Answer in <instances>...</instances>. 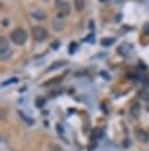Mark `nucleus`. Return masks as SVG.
I'll list each match as a JSON object with an SVG mask.
<instances>
[{
	"label": "nucleus",
	"instance_id": "nucleus-13",
	"mask_svg": "<svg viewBox=\"0 0 149 151\" xmlns=\"http://www.w3.org/2000/svg\"><path fill=\"white\" fill-rule=\"evenodd\" d=\"M102 134H103L102 130H100V129H94V131L92 132L90 139H99V138H101V137H102Z\"/></svg>",
	"mask_w": 149,
	"mask_h": 151
},
{
	"label": "nucleus",
	"instance_id": "nucleus-19",
	"mask_svg": "<svg viewBox=\"0 0 149 151\" xmlns=\"http://www.w3.org/2000/svg\"><path fill=\"white\" fill-rule=\"evenodd\" d=\"M61 77L60 78H55V79H50V80H47L46 83H43V85H46V86H48V85H50V83H59V81H61Z\"/></svg>",
	"mask_w": 149,
	"mask_h": 151
},
{
	"label": "nucleus",
	"instance_id": "nucleus-8",
	"mask_svg": "<svg viewBox=\"0 0 149 151\" xmlns=\"http://www.w3.org/2000/svg\"><path fill=\"white\" fill-rule=\"evenodd\" d=\"M65 64H67V61L66 60H56V61H54L48 68H47V71L49 72V71H53V70H57V68H60V67H62Z\"/></svg>",
	"mask_w": 149,
	"mask_h": 151
},
{
	"label": "nucleus",
	"instance_id": "nucleus-10",
	"mask_svg": "<svg viewBox=\"0 0 149 151\" xmlns=\"http://www.w3.org/2000/svg\"><path fill=\"white\" fill-rule=\"evenodd\" d=\"M116 39L113 38V37H107V38H103L101 39V45L104 46V47H108V46H111L113 44H115Z\"/></svg>",
	"mask_w": 149,
	"mask_h": 151
},
{
	"label": "nucleus",
	"instance_id": "nucleus-20",
	"mask_svg": "<svg viewBox=\"0 0 149 151\" xmlns=\"http://www.w3.org/2000/svg\"><path fill=\"white\" fill-rule=\"evenodd\" d=\"M50 46H52V48H53V50H57V48L60 47V41H59V40H55V41H53V42H52V45H50Z\"/></svg>",
	"mask_w": 149,
	"mask_h": 151
},
{
	"label": "nucleus",
	"instance_id": "nucleus-23",
	"mask_svg": "<svg viewBox=\"0 0 149 151\" xmlns=\"http://www.w3.org/2000/svg\"><path fill=\"white\" fill-rule=\"evenodd\" d=\"M84 41H94V34H89L88 38L84 39Z\"/></svg>",
	"mask_w": 149,
	"mask_h": 151
},
{
	"label": "nucleus",
	"instance_id": "nucleus-24",
	"mask_svg": "<svg viewBox=\"0 0 149 151\" xmlns=\"http://www.w3.org/2000/svg\"><path fill=\"white\" fill-rule=\"evenodd\" d=\"M141 97H142L144 100H149V93H145V92H143V93L141 94Z\"/></svg>",
	"mask_w": 149,
	"mask_h": 151
},
{
	"label": "nucleus",
	"instance_id": "nucleus-3",
	"mask_svg": "<svg viewBox=\"0 0 149 151\" xmlns=\"http://www.w3.org/2000/svg\"><path fill=\"white\" fill-rule=\"evenodd\" d=\"M32 35L34 40L36 41H42L48 38V31L42 27V26H33L32 27Z\"/></svg>",
	"mask_w": 149,
	"mask_h": 151
},
{
	"label": "nucleus",
	"instance_id": "nucleus-26",
	"mask_svg": "<svg viewBox=\"0 0 149 151\" xmlns=\"http://www.w3.org/2000/svg\"><path fill=\"white\" fill-rule=\"evenodd\" d=\"M56 129H57V131H59V133H60V134H61V133H63V129L61 127V125H59V124H57V125H56Z\"/></svg>",
	"mask_w": 149,
	"mask_h": 151
},
{
	"label": "nucleus",
	"instance_id": "nucleus-25",
	"mask_svg": "<svg viewBox=\"0 0 149 151\" xmlns=\"http://www.w3.org/2000/svg\"><path fill=\"white\" fill-rule=\"evenodd\" d=\"M94 25H95V24H94V21H93V20H90V21H89V24H88L89 29H94Z\"/></svg>",
	"mask_w": 149,
	"mask_h": 151
},
{
	"label": "nucleus",
	"instance_id": "nucleus-27",
	"mask_svg": "<svg viewBox=\"0 0 149 151\" xmlns=\"http://www.w3.org/2000/svg\"><path fill=\"white\" fill-rule=\"evenodd\" d=\"M100 1H101V2H104V1H107V0H100Z\"/></svg>",
	"mask_w": 149,
	"mask_h": 151
},
{
	"label": "nucleus",
	"instance_id": "nucleus-5",
	"mask_svg": "<svg viewBox=\"0 0 149 151\" xmlns=\"http://www.w3.org/2000/svg\"><path fill=\"white\" fill-rule=\"evenodd\" d=\"M136 137L141 143H148L149 142V136L144 130H136Z\"/></svg>",
	"mask_w": 149,
	"mask_h": 151
},
{
	"label": "nucleus",
	"instance_id": "nucleus-15",
	"mask_svg": "<svg viewBox=\"0 0 149 151\" xmlns=\"http://www.w3.org/2000/svg\"><path fill=\"white\" fill-rule=\"evenodd\" d=\"M19 114H20V117H21V118H22V119H23V120H25L27 124H29V125H32V124H33V122H34V120H33L32 118H29L28 116H26V114H25L22 111H19Z\"/></svg>",
	"mask_w": 149,
	"mask_h": 151
},
{
	"label": "nucleus",
	"instance_id": "nucleus-12",
	"mask_svg": "<svg viewBox=\"0 0 149 151\" xmlns=\"http://www.w3.org/2000/svg\"><path fill=\"white\" fill-rule=\"evenodd\" d=\"M74 7L77 12L83 11L84 8V0H74Z\"/></svg>",
	"mask_w": 149,
	"mask_h": 151
},
{
	"label": "nucleus",
	"instance_id": "nucleus-1",
	"mask_svg": "<svg viewBox=\"0 0 149 151\" xmlns=\"http://www.w3.org/2000/svg\"><path fill=\"white\" fill-rule=\"evenodd\" d=\"M9 37H11V40L15 45H19V46L23 45L27 41V32L25 29H22V28H15V29H13L11 32Z\"/></svg>",
	"mask_w": 149,
	"mask_h": 151
},
{
	"label": "nucleus",
	"instance_id": "nucleus-16",
	"mask_svg": "<svg viewBox=\"0 0 149 151\" xmlns=\"http://www.w3.org/2000/svg\"><path fill=\"white\" fill-rule=\"evenodd\" d=\"M76 48H77V44H76L75 41H72V42L69 44V48H68L69 54H73V53L76 51Z\"/></svg>",
	"mask_w": 149,
	"mask_h": 151
},
{
	"label": "nucleus",
	"instance_id": "nucleus-11",
	"mask_svg": "<svg viewBox=\"0 0 149 151\" xmlns=\"http://www.w3.org/2000/svg\"><path fill=\"white\" fill-rule=\"evenodd\" d=\"M117 52L120 54H122L123 57H129V47L126 46V45H121L118 48H117Z\"/></svg>",
	"mask_w": 149,
	"mask_h": 151
},
{
	"label": "nucleus",
	"instance_id": "nucleus-18",
	"mask_svg": "<svg viewBox=\"0 0 149 151\" xmlns=\"http://www.w3.org/2000/svg\"><path fill=\"white\" fill-rule=\"evenodd\" d=\"M12 83H18V78H11V79H8V80L4 81V83H2V86H6V85H11Z\"/></svg>",
	"mask_w": 149,
	"mask_h": 151
},
{
	"label": "nucleus",
	"instance_id": "nucleus-21",
	"mask_svg": "<svg viewBox=\"0 0 149 151\" xmlns=\"http://www.w3.org/2000/svg\"><path fill=\"white\" fill-rule=\"evenodd\" d=\"M100 76H101V77H103L106 80H109V79H110V77L108 76V73H107L106 71H101V72H100Z\"/></svg>",
	"mask_w": 149,
	"mask_h": 151
},
{
	"label": "nucleus",
	"instance_id": "nucleus-14",
	"mask_svg": "<svg viewBox=\"0 0 149 151\" xmlns=\"http://www.w3.org/2000/svg\"><path fill=\"white\" fill-rule=\"evenodd\" d=\"M45 104H46V99L43 97H38L35 99V106L36 107H42Z\"/></svg>",
	"mask_w": 149,
	"mask_h": 151
},
{
	"label": "nucleus",
	"instance_id": "nucleus-28",
	"mask_svg": "<svg viewBox=\"0 0 149 151\" xmlns=\"http://www.w3.org/2000/svg\"><path fill=\"white\" fill-rule=\"evenodd\" d=\"M43 1H49V0H43Z\"/></svg>",
	"mask_w": 149,
	"mask_h": 151
},
{
	"label": "nucleus",
	"instance_id": "nucleus-17",
	"mask_svg": "<svg viewBox=\"0 0 149 151\" xmlns=\"http://www.w3.org/2000/svg\"><path fill=\"white\" fill-rule=\"evenodd\" d=\"M49 151H63V150L57 144H49Z\"/></svg>",
	"mask_w": 149,
	"mask_h": 151
},
{
	"label": "nucleus",
	"instance_id": "nucleus-4",
	"mask_svg": "<svg viewBox=\"0 0 149 151\" xmlns=\"http://www.w3.org/2000/svg\"><path fill=\"white\" fill-rule=\"evenodd\" d=\"M0 52H1V59L5 60L6 58L9 57L11 54V48H9V44L8 40L5 37L0 38Z\"/></svg>",
	"mask_w": 149,
	"mask_h": 151
},
{
	"label": "nucleus",
	"instance_id": "nucleus-22",
	"mask_svg": "<svg viewBox=\"0 0 149 151\" xmlns=\"http://www.w3.org/2000/svg\"><path fill=\"white\" fill-rule=\"evenodd\" d=\"M143 32H144L145 34H149V22H145V24L143 25Z\"/></svg>",
	"mask_w": 149,
	"mask_h": 151
},
{
	"label": "nucleus",
	"instance_id": "nucleus-6",
	"mask_svg": "<svg viewBox=\"0 0 149 151\" xmlns=\"http://www.w3.org/2000/svg\"><path fill=\"white\" fill-rule=\"evenodd\" d=\"M31 15H32L34 19H36V20H43V19L46 18V12L42 11V9H40V8H36V9H34V11H32Z\"/></svg>",
	"mask_w": 149,
	"mask_h": 151
},
{
	"label": "nucleus",
	"instance_id": "nucleus-2",
	"mask_svg": "<svg viewBox=\"0 0 149 151\" xmlns=\"http://www.w3.org/2000/svg\"><path fill=\"white\" fill-rule=\"evenodd\" d=\"M55 7L57 9V17L61 19L68 15V13L70 12V6L65 0H55Z\"/></svg>",
	"mask_w": 149,
	"mask_h": 151
},
{
	"label": "nucleus",
	"instance_id": "nucleus-7",
	"mask_svg": "<svg viewBox=\"0 0 149 151\" xmlns=\"http://www.w3.org/2000/svg\"><path fill=\"white\" fill-rule=\"evenodd\" d=\"M53 29H55L56 32H60V31H62V28H63V22L61 21V18H55L54 20H53Z\"/></svg>",
	"mask_w": 149,
	"mask_h": 151
},
{
	"label": "nucleus",
	"instance_id": "nucleus-9",
	"mask_svg": "<svg viewBox=\"0 0 149 151\" xmlns=\"http://www.w3.org/2000/svg\"><path fill=\"white\" fill-rule=\"evenodd\" d=\"M140 112H141V106H140V104H134L131 107H130V113H131V116L134 117V118H138L140 117Z\"/></svg>",
	"mask_w": 149,
	"mask_h": 151
}]
</instances>
